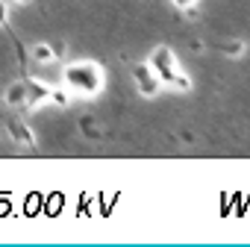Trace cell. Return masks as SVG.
Masks as SVG:
<instances>
[{
    "instance_id": "cell-1",
    "label": "cell",
    "mask_w": 250,
    "mask_h": 247,
    "mask_svg": "<svg viewBox=\"0 0 250 247\" xmlns=\"http://www.w3.org/2000/svg\"><path fill=\"white\" fill-rule=\"evenodd\" d=\"M62 82L77 97H97L106 85V74L97 62L83 59V62H68L62 68Z\"/></svg>"
},
{
    "instance_id": "cell-2",
    "label": "cell",
    "mask_w": 250,
    "mask_h": 247,
    "mask_svg": "<svg viewBox=\"0 0 250 247\" xmlns=\"http://www.w3.org/2000/svg\"><path fill=\"white\" fill-rule=\"evenodd\" d=\"M147 65L159 74V80L168 85V88H174V91H191V80L180 71V62H177V56H174V50L168 47V44H159V47H153L150 50V56H147Z\"/></svg>"
},
{
    "instance_id": "cell-3",
    "label": "cell",
    "mask_w": 250,
    "mask_h": 247,
    "mask_svg": "<svg viewBox=\"0 0 250 247\" xmlns=\"http://www.w3.org/2000/svg\"><path fill=\"white\" fill-rule=\"evenodd\" d=\"M133 82H136V91L142 94V97H147V100H153L159 91H162V80H159V74L147 65V62H139V65H133Z\"/></svg>"
},
{
    "instance_id": "cell-4",
    "label": "cell",
    "mask_w": 250,
    "mask_h": 247,
    "mask_svg": "<svg viewBox=\"0 0 250 247\" xmlns=\"http://www.w3.org/2000/svg\"><path fill=\"white\" fill-rule=\"evenodd\" d=\"M50 97H53V85H47L42 80H27V109H39Z\"/></svg>"
},
{
    "instance_id": "cell-5",
    "label": "cell",
    "mask_w": 250,
    "mask_h": 247,
    "mask_svg": "<svg viewBox=\"0 0 250 247\" xmlns=\"http://www.w3.org/2000/svg\"><path fill=\"white\" fill-rule=\"evenodd\" d=\"M30 56H33L36 65H50V62L59 59V53H56V47H53L50 41H36V44L30 47Z\"/></svg>"
},
{
    "instance_id": "cell-6",
    "label": "cell",
    "mask_w": 250,
    "mask_h": 247,
    "mask_svg": "<svg viewBox=\"0 0 250 247\" xmlns=\"http://www.w3.org/2000/svg\"><path fill=\"white\" fill-rule=\"evenodd\" d=\"M3 103L12 106V109L27 106V80H15V82L6 88V94H3Z\"/></svg>"
},
{
    "instance_id": "cell-7",
    "label": "cell",
    "mask_w": 250,
    "mask_h": 247,
    "mask_svg": "<svg viewBox=\"0 0 250 247\" xmlns=\"http://www.w3.org/2000/svg\"><path fill=\"white\" fill-rule=\"evenodd\" d=\"M9 133L15 136V142H21V144H27V147H33V144H36V136H33V130H27L21 121H12V124H9Z\"/></svg>"
},
{
    "instance_id": "cell-8",
    "label": "cell",
    "mask_w": 250,
    "mask_h": 247,
    "mask_svg": "<svg viewBox=\"0 0 250 247\" xmlns=\"http://www.w3.org/2000/svg\"><path fill=\"white\" fill-rule=\"evenodd\" d=\"M221 50H224L227 56H241V53H244V41H241V39H235V41H227Z\"/></svg>"
},
{
    "instance_id": "cell-9",
    "label": "cell",
    "mask_w": 250,
    "mask_h": 247,
    "mask_svg": "<svg viewBox=\"0 0 250 247\" xmlns=\"http://www.w3.org/2000/svg\"><path fill=\"white\" fill-rule=\"evenodd\" d=\"M171 3H174L177 9H183V12H191V9L200 3V0H171Z\"/></svg>"
},
{
    "instance_id": "cell-10",
    "label": "cell",
    "mask_w": 250,
    "mask_h": 247,
    "mask_svg": "<svg viewBox=\"0 0 250 247\" xmlns=\"http://www.w3.org/2000/svg\"><path fill=\"white\" fill-rule=\"evenodd\" d=\"M56 106H68V91H62V88H53V97H50Z\"/></svg>"
},
{
    "instance_id": "cell-11",
    "label": "cell",
    "mask_w": 250,
    "mask_h": 247,
    "mask_svg": "<svg viewBox=\"0 0 250 247\" xmlns=\"http://www.w3.org/2000/svg\"><path fill=\"white\" fill-rule=\"evenodd\" d=\"M9 21V3H6V0H0V27H3Z\"/></svg>"
},
{
    "instance_id": "cell-12",
    "label": "cell",
    "mask_w": 250,
    "mask_h": 247,
    "mask_svg": "<svg viewBox=\"0 0 250 247\" xmlns=\"http://www.w3.org/2000/svg\"><path fill=\"white\" fill-rule=\"evenodd\" d=\"M12 3H18V6H27V3H33V0H12Z\"/></svg>"
}]
</instances>
